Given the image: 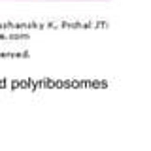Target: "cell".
<instances>
[{
    "instance_id": "obj_1",
    "label": "cell",
    "mask_w": 151,
    "mask_h": 151,
    "mask_svg": "<svg viewBox=\"0 0 151 151\" xmlns=\"http://www.w3.org/2000/svg\"><path fill=\"white\" fill-rule=\"evenodd\" d=\"M64 2H66V0H64Z\"/></svg>"
}]
</instances>
